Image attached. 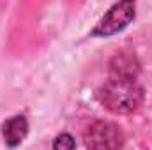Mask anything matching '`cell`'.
Instances as JSON below:
<instances>
[{"label": "cell", "mask_w": 152, "mask_h": 150, "mask_svg": "<svg viewBox=\"0 0 152 150\" xmlns=\"http://www.w3.org/2000/svg\"><path fill=\"white\" fill-rule=\"evenodd\" d=\"M28 133V122L23 115H16L9 120H5V124L2 125V136L4 141L9 147H16L23 141V138Z\"/></svg>", "instance_id": "277c9868"}, {"label": "cell", "mask_w": 152, "mask_h": 150, "mask_svg": "<svg viewBox=\"0 0 152 150\" xmlns=\"http://www.w3.org/2000/svg\"><path fill=\"white\" fill-rule=\"evenodd\" d=\"M85 145L90 149H117L124 145V134L118 125L97 120L85 131Z\"/></svg>", "instance_id": "3957f363"}, {"label": "cell", "mask_w": 152, "mask_h": 150, "mask_svg": "<svg viewBox=\"0 0 152 150\" xmlns=\"http://www.w3.org/2000/svg\"><path fill=\"white\" fill-rule=\"evenodd\" d=\"M134 5H136V0H120V2H117L103 16V20L97 23V27L94 28L92 34L101 36V37H108V36H113L117 32L124 30L134 18Z\"/></svg>", "instance_id": "7a4b0ae2"}, {"label": "cell", "mask_w": 152, "mask_h": 150, "mask_svg": "<svg viewBox=\"0 0 152 150\" xmlns=\"http://www.w3.org/2000/svg\"><path fill=\"white\" fill-rule=\"evenodd\" d=\"M99 103L115 115H129L143 103V88L136 78L112 76L97 90Z\"/></svg>", "instance_id": "6da1fadb"}, {"label": "cell", "mask_w": 152, "mask_h": 150, "mask_svg": "<svg viewBox=\"0 0 152 150\" xmlns=\"http://www.w3.org/2000/svg\"><path fill=\"white\" fill-rule=\"evenodd\" d=\"M140 71V64L134 55L131 53H120L115 55L110 62V73L112 76H122V78H136Z\"/></svg>", "instance_id": "5b68a950"}, {"label": "cell", "mask_w": 152, "mask_h": 150, "mask_svg": "<svg viewBox=\"0 0 152 150\" xmlns=\"http://www.w3.org/2000/svg\"><path fill=\"white\" fill-rule=\"evenodd\" d=\"M76 141L73 140L71 134H60L55 141H53V149H75Z\"/></svg>", "instance_id": "8992f818"}]
</instances>
